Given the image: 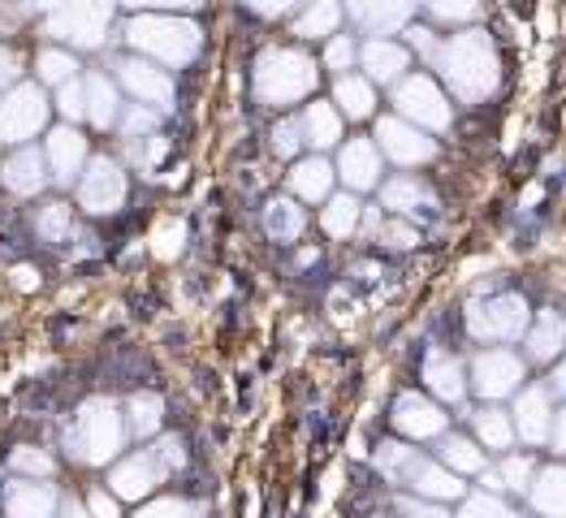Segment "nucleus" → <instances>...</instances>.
<instances>
[{"instance_id": "nucleus-4", "label": "nucleus", "mask_w": 566, "mask_h": 518, "mask_svg": "<svg viewBox=\"0 0 566 518\" xmlns=\"http://www.w3.org/2000/svg\"><path fill=\"white\" fill-rule=\"evenodd\" d=\"M48 113H52V99L40 83H13L0 95V147H22V142L40 139Z\"/></svg>"}, {"instance_id": "nucleus-3", "label": "nucleus", "mask_w": 566, "mask_h": 518, "mask_svg": "<svg viewBox=\"0 0 566 518\" xmlns=\"http://www.w3.org/2000/svg\"><path fill=\"white\" fill-rule=\"evenodd\" d=\"M126 44L139 56L156 61V65H190L199 56V27L187 18H160V13H143L126 27Z\"/></svg>"}, {"instance_id": "nucleus-30", "label": "nucleus", "mask_w": 566, "mask_h": 518, "mask_svg": "<svg viewBox=\"0 0 566 518\" xmlns=\"http://www.w3.org/2000/svg\"><path fill=\"white\" fill-rule=\"evenodd\" d=\"M472 436L484 450L506 454L515 445V420L502 406H480V411H472Z\"/></svg>"}, {"instance_id": "nucleus-48", "label": "nucleus", "mask_w": 566, "mask_h": 518, "mask_svg": "<svg viewBox=\"0 0 566 518\" xmlns=\"http://www.w3.org/2000/svg\"><path fill=\"white\" fill-rule=\"evenodd\" d=\"M554 450H558V454L566 458V411L558 415V420H554Z\"/></svg>"}, {"instance_id": "nucleus-35", "label": "nucleus", "mask_w": 566, "mask_h": 518, "mask_svg": "<svg viewBox=\"0 0 566 518\" xmlns=\"http://www.w3.org/2000/svg\"><path fill=\"white\" fill-rule=\"evenodd\" d=\"M337 22H342L337 0H316V4L294 22V35H298V40H329L333 31H337Z\"/></svg>"}, {"instance_id": "nucleus-18", "label": "nucleus", "mask_w": 566, "mask_h": 518, "mask_svg": "<svg viewBox=\"0 0 566 518\" xmlns=\"http://www.w3.org/2000/svg\"><path fill=\"white\" fill-rule=\"evenodd\" d=\"M333 182H337L333 160H325L321 151L298 156V160L290 165V173H285V187H290V194H294L298 203H325L333 194Z\"/></svg>"}, {"instance_id": "nucleus-49", "label": "nucleus", "mask_w": 566, "mask_h": 518, "mask_svg": "<svg viewBox=\"0 0 566 518\" xmlns=\"http://www.w3.org/2000/svg\"><path fill=\"white\" fill-rule=\"evenodd\" d=\"M13 285H18V289H35V273H31V268H13Z\"/></svg>"}, {"instance_id": "nucleus-19", "label": "nucleus", "mask_w": 566, "mask_h": 518, "mask_svg": "<svg viewBox=\"0 0 566 518\" xmlns=\"http://www.w3.org/2000/svg\"><path fill=\"white\" fill-rule=\"evenodd\" d=\"M432 458H437L441 467H450L454 475H480L484 467H489V450H484L475 436H468V432H450V427L437 436Z\"/></svg>"}, {"instance_id": "nucleus-39", "label": "nucleus", "mask_w": 566, "mask_h": 518, "mask_svg": "<svg viewBox=\"0 0 566 518\" xmlns=\"http://www.w3.org/2000/svg\"><path fill=\"white\" fill-rule=\"evenodd\" d=\"M269 147H273V156H282V160H294L307 142H303V121L298 117H282L273 130H269Z\"/></svg>"}, {"instance_id": "nucleus-50", "label": "nucleus", "mask_w": 566, "mask_h": 518, "mask_svg": "<svg viewBox=\"0 0 566 518\" xmlns=\"http://www.w3.org/2000/svg\"><path fill=\"white\" fill-rule=\"evenodd\" d=\"M549 389H554V393H563V398H566V359H563V368H558V372L549 377Z\"/></svg>"}, {"instance_id": "nucleus-9", "label": "nucleus", "mask_w": 566, "mask_h": 518, "mask_svg": "<svg viewBox=\"0 0 566 518\" xmlns=\"http://www.w3.org/2000/svg\"><path fill=\"white\" fill-rule=\"evenodd\" d=\"M394 104H398V113H402L411 126H428V130H446L450 117H454L446 92H441L432 78H424V74H411V78L402 74L398 87H394Z\"/></svg>"}, {"instance_id": "nucleus-43", "label": "nucleus", "mask_w": 566, "mask_h": 518, "mask_svg": "<svg viewBox=\"0 0 566 518\" xmlns=\"http://www.w3.org/2000/svg\"><path fill=\"white\" fill-rule=\"evenodd\" d=\"M398 518H450V510L441 501H428V497H398Z\"/></svg>"}, {"instance_id": "nucleus-23", "label": "nucleus", "mask_w": 566, "mask_h": 518, "mask_svg": "<svg viewBox=\"0 0 566 518\" xmlns=\"http://www.w3.org/2000/svg\"><path fill=\"white\" fill-rule=\"evenodd\" d=\"M298 121H303V142L312 147V151H329L342 142V113L333 108L329 99H312L303 113H298Z\"/></svg>"}, {"instance_id": "nucleus-22", "label": "nucleus", "mask_w": 566, "mask_h": 518, "mask_svg": "<svg viewBox=\"0 0 566 518\" xmlns=\"http://www.w3.org/2000/svg\"><path fill=\"white\" fill-rule=\"evenodd\" d=\"M333 108L350 121H368L377 113V83H368L364 74H337L333 78Z\"/></svg>"}, {"instance_id": "nucleus-32", "label": "nucleus", "mask_w": 566, "mask_h": 518, "mask_svg": "<svg viewBox=\"0 0 566 518\" xmlns=\"http://www.w3.org/2000/svg\"><path fill=\"white\" fill-rule=\"evenodd\" d=\"M122 420H126V436H156L160 427H165V402L156 398V393H135L130 402H126V411H122Z\"/></svg>"}, {"instance_id": "nucleus-5", "label": "nucleus", "mask_w": 566, "mask_h": 518, "mask_svg": "<svg viewBox=\"0 0 566 518\" xmlns=\"http://www.w3.org/2000/svg\"><path fill=\"white\" fill-rule=\"evenodd\" d=\"M74 187H78V208L92 212V216H113V212H122V203H126V194H130L126 169H122L117 160H108V156H92V160L83 165V173H78Z\"/></svg>"}, {"instance_id": "nucleus-34", "label": "nucleus", "mask_w": 566, "mask_h": 518, "mask_svg": "<svg viewBox=\"0 0 566 518\" xmlns=\"http://www.w3.org/2000/svg\"><path fill=\"white\" fill-rule=\"evenodd\" d=\"M35 234L44 237V242H70L74 237V208L65 203V199H52L44 203L40 212H35Z\"/></svg>"}, {"instance_id": "nucleus-51", "label": "nucleus", "mask_w": 566, "mask_h": 518, "mask_svg": "<svg viewBox=\"0 0 566 518\" xmlns=\"http://www.w3.org/2000/svg\"><path fill=\"white\" fill-rule=\"evenodd\" d=\"M126 4H147L151 9V4H199V0H126Z\"/></svg>"}, {"instance_id": "nucleus-15", "label": "nucleus", "mask_w": 566, "mask_h": 518, "mask_svg": "<svg viewBox=\"0 0 566 518\" xmlns=\"http://www.w3.org/2000/svg\"><path fill=\"white\" fill-rule=\"evenodd\" d=\"M389 420L398 427V436H407V441H437L450 427V415L432 398L416 393V389H407V393L394 398V415Z\"/></svg>"}, {"instance_id": "nucleus-21", "label": "nucleus", "mask_w": 566, "mask_h": 518, "mask_svg": "<svg viewBox=\"0 0 566 518\" xmlns=\"http://www.w3.org/2000/svg\"><path fill=\"white\" fill-rule=\"evenodd\" d=\"M359 65H364V78L368 83H398L411 65V52L394 40H368L359 47Z\"/></svg>"}, {"instance_id": "nucleus-26", "label": "nucleus", "mask_w": 566, "mask_h": 518, "mask_svg": "<svg viewBox=\"0 0 566 518\" xmlns=\"http://www.w3.org/2000/svg\"><path fill=\"white\" fill-rule=\"evenodd\" d=\"M260 221H264V234L273 237V242H298L303 230H307V212H303V203H298L294 194L269 199Z\"/></svg>"}, {"instance_id": "nucleus-44", "label": "nucleus", "mask_w": 566, "mask_h": 518, "mask_svg": "<svg viewBox=\"0 0 566 518\" xmlns=\"http://www.w3.org/2000/svg\"><path fill=\"white\" fill-rule=\"evenodd\" d=\"M83 506H87V515H92V518H126V515H122V501H117L108 488H92Z\"/></svg>"}, {"instance_id": "nucleus-42", "label": "nucleus", "mask_w": 566, "mask_h": 518, "mask_svg": "<svg viewBox=\"0 0 566 518\" xmlns=\"http://www.w3.org/2000/svg\"><path fill=\"white\" fill-rule=\"evenodd\" d=\"M377 242H385L389 251H411L420 242V230L416 225H402V221H385L377 230Z\"/></svg>"}, {"instance_id": "nucleus-40", "label": "nucleus", "mask_w": 566, "mask_h": 518, "mask_svg": "<svg viewBox=\"0 0 566 518\" xmlns=\"http://www.w3.org/2000/svg\"><path fill=\"white\" fill-rule=\"evenodd\" d=\"M56 113H61V121H70V126H83V121H87L83 78H70V83H61V87H56Z\"/></svg>"}, {"instance_id": "nucleus-27", "label": "nucleus", "mask_w": 566, "mask_h": 518, "mask_svg": "<svg viewBox=\"0 0 566 518\" xmlns=\"http://www.w3.org/2000/svg\"><path fill=\"white\" fill-rule=\"evenodd\" d=\"M563 350H566V316L554 311V307H545L541 320L527 332V359L532 363H554Z\"/></svg>"}, {"instance_id": "nucleus-2", "label": "nucleus", "mask_w": 566, "mask_h": 518, "mask_svg": "<svg viewBox=\"0 0 566 518\" xmlns=\"http://www.w3.org/2000/svg\"><path fill=\"white\" fill-rule=\"evenodd\" d=\"M126 441H130V436H126V420H122L117 402H108V398L87 402V406L74 415L70 432H65L70 454H74L78 463H87V467L113 463V458L126 450Z\"/></svg>"}, {"instance_id": "nucleus-38", "label": "nucleus", "mask_w": 566, "mask_h": 518, "mask_svg": "<svg viewBox=\"0 0 566 518\" xmlns=\"http://www.w3.org/2000/svg\"><path fill=\"white\" fill-rule=\"evenodd\" d=\"M208 510L190 497H147L139 501V515L135 518H203Z\"/></svg>"}, {"instance_id": "nucleus-33", "label": "nucleus", "mask_w": 566, "mask_h": 518, "mask_svg": "<svg viewBox=\"0 0 566 518\" xmlns=\"http://www.w3.org/2000/svg\"><path fill=\"white\" fill-rule=\"evenodd\" d=\"M35 78H40V87H61V83L78 78V56L65 52V47H40V56H35Z\"/></svg>"}, {"instance_id": "nucleus-45", "label": "nucleus", "mask_w": 566, "mask_h": 518, "mask_svg": "<svg viewBox=\"0 0 566 518\" xmlns=\"http://www.w3.org/2000/svg\"><path fill=\"white\" fill-rule=\"evenodd\" d=\"M13 83H22V56L13 47H0V95L9 92Z\"/></svg>"}, {"instance_id": "nucleus-16", "label": "nucleus", "mask_w": 566, "mask_h": 518, "mask_svg": "<svg viewBox=\"0 0 566 518\" xmlns=\"http://www.w3.org/2000/svg\"><path fill=\"white\" fill-rule=\"evenodd\" d=\"M48 182H52V173H48L44 151H40V147H31V142L13 147V151L4 156V165H0V187L9 190V194H18V199L40 194Z\"/></svg>"}, {"instance_id": "nucleus-17", "label": "nucleus", "mask_w": 566, "mask_h": 518, "mask_svg": "<svg viewBox=\"0 0 566 518\" xmlns=\"http://www.w3.org/2000/svg\"><path fill=\"white\" fill-rule=\"evenodd\" d=\"M4 515L9 518H56V506H61V493L48 484V479H13L4 484Z\"/></svg>"}, {"instance_id": "nucleus-24", "label": "nucleus", "mask_w": 566, "mask_h": 518, "mask_svg": "<svg viewBox=\"0 0 566 518\" xmlns=\"http://www.w3.org/2000/svg\"><path fill=\"white\" fill-rule=\"evenodd\" d=\"M83 95H87V121L95 130H113L122 117V92L108 74H87L83 78Z\"/></svg>"}, {"instance_id": "nucleus-14", "label": "nucleus", "mask_w": 566, "mask_h": 518, "mask_svg": "<svg viewBox=\"0 0 566 518\" xmlns=\"http://www.w3.org/2000/svg\"><path fill=\"white\" fill-rule=\"evenodd\" d=\"M117 78H122V87L135 95L139 104H147V108H169V104H174V78H169V70L156 65V61H147V56H139V52L117 61Z\"/></svg>"}, {"instance_id": "nucleus-47", "label": "nucleus", "mask_w": 566, "mask_h": 518, "mask_svg": "<svg viewBox=\"0 0 566 518\" xmlns=\"http://www.w3.org/2000/svg\"><path fill=\"white\" fill-rule=\"evenodd\" d=\"M56 518H92V515H87V506H83L78 497H61V506H56Z\"/></svg>"}, {"instance_id": "nucleus-37", "label": "nucleus", "mask_w": 566, "mask_h": 518, "mask_svg": "<svg viewBox=\"0 0 566 518\" xmlns=\"http://www.w3.org/2000/svg\"><path fill=\"white\" fill-rule=\"evenodd\" d=\"M9 472L22 475V479H48V475L56 472V463H52V454H48V450L18 445V450L9 454Z\"/></svg>"}, {"instance_id": "nucleus-10", "label": "nucleus", "mask_w": 566, "mask_h": 518, "mask_svg": "<svg viewBox=\"0 0 566 518\" xmlns=\"http://www.w3.org/2000/svg\"><path fill=\"white\" fill-rule=\"evenodd\" d=\"M527 325V303L520 294H493L484 303L468 307V329L475 341H511Z\"/></svg>"}, {"instance_id": "nucleus-1", "label": "nucleus", "mask_w": 566, "mask_h": 518, "mask_svg": "<svg viewBox=\"0 0 566 518\" xmlns=\"http://www.w3.org/2000/svg\"><path fill=\"white\" fill-rule=\"evenodd\" d=\"M251 83H255V99H260V104H269V108H290V104H298V99H307V95L316 92L321 70H316V61H312L307 52H298V47H269V52H260Z\"/></svg>"}, {"instance_id": "nucleus-12", "label": "nucleus", "mask_w": 566, "mask_h": 518, "mask_svg": "<svg viewBox=\"0 0 566 518\" xmlns=\"http://www.w3.org/2000/svg\"><path fill=\"white\" fill-rule=\"evenodd\" d=\"M337 182L350 190V194H364V190L380 187V173H385V156L373 139H342L337 142V165H333Z\"/></svg>"}, {"instance_id": "nucleus-46", "label": "nucleus", "mask_w": 566, "mask_h": 518, "mask_svg": "<svg viewBox=\"0 0 566 518\" xmlns=\"http://www.w3.org/2000/svg\"><path fill=\"white\" fill-rule=\"evenodd\" d=\"M255 13H264V18H277V13H285L294 0H247Z\"/></svg>"}, {"instance_id": "nucleus-36", "label": "nucleus", "mask_w": 566, "mask_h": 518, "mask_svg": "<svg viewBox=\"0 0 566 518\" xmlns=\"http://www.w3.org/2000/svg\"><path fill=\"white\" fill-rule=\"evenodd\" d=\"M541 467V458L536 454H515V450H506L502 454V463H497V493L502 488H511V493H527V484H532V475Z\"/></svg>"}, {"instance_id": "nucleus-11", "label": "nucleus", "mask_w": 566, "mask_h": 518, "mask_svg": "<svg viewBox=\"0 0 566 518\" xmlns=\"http://www.w3.org/2000/svg\"><path fill=\"white\" fill-rule=\"evenodd\" d=\"M44 160H48V173H52L56 187H74L78 173H83V165L92 160L87 135H83L78 126H70V121L52 126L44 139Z\"/></svg>"}, {"instance_id": "nucleus-20", "label": "nucleus", "mask_w": 566, "mask_h": 518, "mask_svg": "<svg viewBox=\"0 0 566 518\" xmlns=\"http://www.w3.org/2000/svg\"><path fill=\"white\" fill-rule=\"evenodd\" d=\"M380 208H385L389 216H424V212L437 208V199H432V190H428L420 178L402 173V178L380 182Z\"/></svg>"}, {"instance_id": "nucleus-8", "label": "nucleus", "mask_w": 566, "mask_h": 518, "mask_svg": "<svg viewBox=\"0 0 566 518\" xmlns=\"http://www.w3.org/2000/svg\"><path fill=\"white\" fill-rule=\"evenodd\" d=\"M468 389L475 398H489V402H502L511 393L523 389V359L511 355L506 346H489L472 359V372H468Z\"/></svg>"}, {"instance_id": "nucleus-29", "label": "nucleus", "mask_w": 566, "mask_h": 518, "mask_svg": "<svg viewBox=\"0 0 566 518\" xmlns=\"http://www.w3.org/2000/svg\"><path fill=\"white\" fill-rule=\"evenodd\" d=\"M359 221H364V203H359V194H350V190H342V194H329L325 199V212H321V230L337 242H346V237L359 234Z\"/></svg>"}, {"instance_id": "nucleus-41", "label": "nucleus", "mask_w": 566, "mask_h": 518, "mask_svg": "<svg viewBox=\"0 0 566 518\" xmlns=\"http://www.w3.org/2000/svg\"><path fill=\"white\" fill-rule=\"evenodd\" d=\"M321 61H325V70H329V74H350V70H355V61H359V44H355L350 35H329Z\"/></svg>"}, {"instance_id": "nucleus-6", "label": "nucleus", "mask_w": 566, "mask_h": 518, "mask_svg": "<svg viewBox=\"0 0 566 518\" xmlns=\"http://www.w3.org/2000/svg\"><path fill=\"white\" fill-rule=\"evenodd\" d=\"M394 484H398V488H407V493H416V497L441 501V506H450V501L468 497L463 475H454L450 467H441L437 458H428V454H420V450H411V454H407V463L398 467Z\"/></svg>"}, {"instance_id": "nucleus-13", "label": "nucleus", "mask_w": 566, "mask_h": 518, "mask_svg": "<svg viewBox=\"0 0 566 518\" xmlns=\"http://www.w3.org/2000/svg\"><path fill=\"white\" fill-rule=\"evenodd\" d=\"M377 147L380 156H389L394 165H428L437 156V139H428L420 126H411L407 117H380L377 121Z\"/></svg>"}, {"instance_id": "nucleus-31", "label": "nucleus", "mask_w": 566, "mask_h": 518, "mask_svg": "<svg viewBox=\"0 0 566 518\" xmlns=\"http://www.w3.org/2000/svg\"><path fill=\"white\" fill-rule=\"evenodd\" d=\"M424 380L441 402H459V398L468 393V372H463V363L450 359L446 350H437V355L424 363Z\"/></svg>"}, {"instance_id": "nucleus-7", "label": "nucleus", "mask_w": 566, "mask_h": 518, "mask_svg": "<svg viewBox=\"0 0 566 518\" xmlns=\"http://www.w3.org/2000/svg\"><path fill=\"white\" fill-rule=\"evenodd\" d=\"M169 467L160 463V454H156V445L151 450H135V454H126V458H117L113 463V472H108V493L117 497V501H147V497H156V488L169 479Z\"/></svg>"}, {"instance_id": "nucleus-28", "label": "nucleus", "mask_w": 566, "mask_h": 518, "mask_svg": "<svg viewBox=\"0 0 566 518\" xmlns=\"http://www.w3.org/2000/svg\"><path fill=\"white\" fill-rule=\"evenodd\" d=\"M527 493L541 518H566V467H536Z\"/></svg>"}, {"instance_id": "nucleus-25", "label": "nucleus", "mask_w": 566, "mask_h": 518, "mask_svg": "<svg viewBox=\"0 0 566 518\" xmlns=\"http://www.w3.org/2000/svg\"><path fill=\"white\" fill-rule=\"evenodd\" d=\"M515 411H520V415H515V436H523L527 445L549 441L554 411H549V393H545V389H523V398Z\"/></svg>"}]
</instances>
